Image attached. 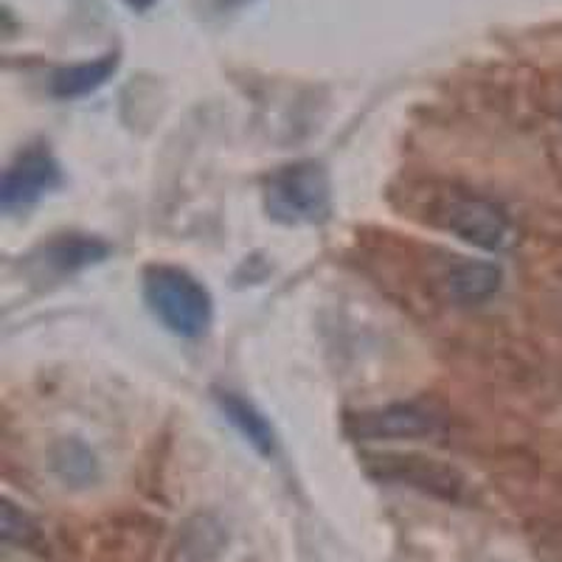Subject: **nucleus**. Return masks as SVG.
Returning <instances> with one entry per match:
<instances>
[{"instance_id": "obj_1", "label": "nucleus", "mask_w": 562, "mask_h": 562, "mask_svg": "<svg viewBox=\"0 0 562 562\" xmlns=\"http://www.w3.org/2000/svg\"><path fill=\"white\" fill-rule=\"evenodd\" d=\"M144 295L155 318L180 338H200L214 315L209 290L180 268L155 265L144 273Z\"/></svg>"}, {"instance_id": "obj_2", "label": "nucleus", "mask_w": 562, "mask_h": 562, "mask_svg": "<svg viewBox=\"0 0 562 562\" xmlns=\"http://www.w3.org/2000/svg\"><path fill=\"white\" fill-rule=\"evenodd\" d=\"M270 217L284 225H313L329 217L333 186L329 175L315 160H299L276 169L265 186Z\"/></svg>"}, {"instance_id": "obj_3", "label": "nucleus", "mask_w": 562, "mask_h": 562, "mask_svg": "<svg viewBox=\"0 0 562 562\" xmlns=\"http://www.w3.org/2000/svg\"><path fill=\"white\" fill-rule=\"evenodd\" d=\"M441 430V419L419 405H389L380 411L349 416L346 434L358 441L383 439H428Z\"/></svg>"}, {"instance_id": "obj_4", "label": "nucleus", "mask_w": 562, "mask_h": 562, "mask_svg": "<svg viewBox=\"0 0 562 562\" xmlns=\"http://www.w3.org/2000/svg\"><path fill=\"white\" fill-rule=\"evenodd\" d=\"M59 164L45 147H29L20 153L3 172L0 180V205L3 211L29 209L54 186H59Z\"/></svg>"}, {"instance_id": "obj_5", "label": "nucleus", "mask_w": 562, "mask_h": 562, "mask_svg": "<svg viewBox=\"0 0 562 562\" xmlns=\"http://www.w3.org/2000/svg\"><path fill=\"white\" fill-rule=\"evenodd\" d=\"M441 225L484 250H501L509 239V220L504 209L484 198H456L441 209Z\"/></svg>"}, {"instance_id": "obj_6", "label": "nucleus", "mask_w": 562, "mask_h": 562, "mask_svg": "<svg viewBox=\"0 0 562 562\" xmlns=\"http://www.w3.org/2000/svg\"><path fill=\"white\" fill-rule=\"evenodd\" d=\"M369 473L380 481H394V484H408L419 492H428L436 498L459 501L464 492V479L459 470L445 467L434 459H403V456H371Z\"/></svg>"}, {"instance_id": "obj_7", "label": "nucleus", "mask_w": 562, "mask_h": 562, "mask_svg": "<svg viewBox=\"0 0 562 562\" xmlns=\"http://www.w3.org/2000/svg\"><path fill=\"white\" fill-rule=\"evenodd\" d=\"M217 405L225 414V419H228L231 425H234L245 439H248V445L256 450V453H262V456L276 453V434L273 428H270V422L265 419V416L259 414L248 400H243V396L234 394V391H220Z\"/></svg>"}, {"instance_id": "obj_8", "label": "nucleus", "mask_w": 562, "mask_h": 562, "mask_svg": "<svg viewBox=\"0 0 562 562\" xmlns=\"http://www.w3.org/2000/svg\"><path fill=\"white\" fill-rule=\"evenodd\" d=\"M115 68H119V54H104V57L93 59V63L59 68L52 77V93L57 99L88 97V93L99 90L113 77Z\"/></svg>"}, {"instance_id": "obj_9", "label": "nucleus", "mask_w": 562, "mask_h": 562, "mask_svg": "<svg viewBox=\"0 0 562 562\" xmlns=\"http://www.w3.org/2000/svg\"><path fill=\"white\" fill-rule=\"evenodd\" d=\"M108 254L110 245L102 239L85 237V234H63V237L45 245V265L57 273H74V270L102 262Z\"/></svg>"}, {"instance_id": "obj_10", "label": "nucleus", "mask_w": 562, "mask_h": 562, "mask_svg": "<svg viewBox=\"0 0 562 562\" xmlns=\"http://www.w3.org/2000/svg\"><path fill=\"white\" fill-rule=\"evenodd\" d=\"M448 284L456 301L479 304L501 288V268L492 262H464L450 273Z\"/></svg>"}, {"instance_id": "obj_11", "label": "nucleus", "mask_w": 562, "mask_h": 562, "mask_svg": "<svg viewBox=\"0 0 562 562\" xmlns=\"http://www.w3.org/2000/svg\"><path fill=\"white\" fill-rule=\"evenodd\" d=\"M0 535L3 543L20 546V549H40L43 546V529L29 512L18 509L12 501H3L0 506Z\"/></svg>"}, {"instance_id": "obj_12", "label": "nucleus", "mask_w": 562, "mask_h": 562, "mask_svg": "<svg viewBox=\"0 0 562 562\" xmlns=\"http://www.w3.org/2000/svg\"><path fill=\"white\" fill-rule=\"evenodd\" d=\"M54 470H57L65 484L88 486L90 481H97V461L82 445H68L65 441L63 448L54 453Z\"/></svg>"}, {"instance_id": "obj_13", "label": "nucleus", "mask_w": 562, "mask_h": 562, "mask_svg": "<svg viewBox=\"0 0 562 562\" xmlns=\"http://www.w3.org/2000/svg\"><path fill=\"white\" fill-rule=\"evenodd\" d=\"M124 3H127L130 9H135V12H147V9L153 7V3H158V0H124Z\"/></svg>"}]
</instances>
